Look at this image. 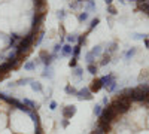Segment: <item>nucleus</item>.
Here are the masks:
<instances>
[{
    "label": "nucleus",
    "instance_id": "obj_1",
    "mask_svg": "<svg viewBox=\"0 0 149 134\" xmlns=\"http://www.w3.org/2000/svg\"><path fill=\"white\" fill-rule=\"evenodd\" d=\"M43 21H45V12H36V14L33 15V18H31V30L39 33Z\"/></svg>",
    "mask_w": 149,
    "mask_h": 134
},
{
    "label": "nucleus",
    "instance_id": "obj_2",
    "mask_svg": "<svg viewBox=\"0 0 149 134\" xmlns=\"http://www.w3.org/2000/svg\"><path fill=\"white\" fill-rule=\"evenodd\" d=\"M74 97H76L79 101H90V100L94 99L93 92L90 91V88H86V87H84L82 90H78V92H76V95H74Z\"/></svg>",
    "mask_w": 149,
    "mask_h": 134
},
{
    "label": "nucleus",
    "instance_id": "obj_3",
    "mask_svg": "<svg viewBox=\"0 0 149 134\" xmlns=\"http://www.w3.org/2000/svg\"><path fill=\"white\" fill-rule=\"evenodd\" d=\"M61 115H63V118H66V119H72L74 115H76V106H73V104L64 106L63 109H61Z\"/></svg>",
    "mask_w": 149,
    "mask_h": 134
},
{
    "label": "nucleus",
    "instance_id": "obj_4",
    "mask_svg": "<svg viewBox=\"0 0 149 134\" xmlns=\"http://www.w3.org/2000/svg\"><path fill=\"white\" fill-rule=\"evenodd\" d=\"M90 91L94 94V92H98L100 90H103V83H102V81H100V78L98 79H93L91 81V85H90Z\"/></svg>",
    "mask_w": 149,
    "mask_h": 134
},
{
    "label": "nucleus",
    "instance_id": "obj_5",
    "mask_svg": "<svg viewBox=\"0 0 149 134\" xmlns=\"http://www.w3.org/2000/svg\"><path fill=\"white\" fill-rule=\"evenodd\" d=\"M72 52H73V45L64 43V45H63V48H61L60 57H72Z\"/></svg>",
    "mask_w": 149,
    "mask_h": 134
},
{
    "label": "nucleus",
    "instance_id": "obj_6",
    "mask_svg": "<svg viewBox=\"0 0 149 134\" xmlns=\"http://www.w3.org/2000/svg\"><path fill=\"white\" fill-rule=\"evenodd\" d=\"M100 81H102V83H103V88H104L106 85H109L110 82L116 81V76L113 75V73H107V75H104V76H102V78H100Z\"/></svg>",
    "mask_w": 149,
    "mask_h": 134
},
{
    "label": "nucleus",
    "instance_id": "obj_7",
    "mask_svg": "<svg viewBox=\"0 0 149 134\" xmlns=\"http://www.w3.org/2000/svg\"><path fill=\"white\" fill-rule=\"evenodd\" d=\"M21 103H22V106H26V107L31 109V110H37V109H39V104L34 103V101H33V100H30V99H22V100H21Z\"/></svg>",
    "mask_w": 149,
    "mask_h": 134
},
{
    "label": "nucleus",
    "instance_id": "obj_8",
    "mask_svg": "<svg viewBox=\"0 0 149 134\" xmlns=\"http://www.w3.org/2000/svg\"><path fill=\"white\" fill-rule=\"evenodd\" d=\"M110 61H112V55L103 51V55H102V60H100V63H98V67H104V66H107V64H109Z\"/></svg>",
    "mask_w": 149,
    "mask_h": 134
},
{
    "label": "nucleus",
    "instance_id": "obj_9",
    "mask_svg": "<svg viewBox=\"0 0 149 134\" xmlns=\"http://www.w3.org/2000/svg\"><path fill=\"white\" fill-rule=\"evenodd\" d=\"M72 76H73V78H76L78 81L84 79V69L79 67V66H76V67L72 70Z\"/></svg>",
    "mask_w": 149,
    "mask_h": 134
},
{
    "label": "nucleus",
    "instance_id": "obj_10",
    "mask_svg": "<svg viewBox=\"0 0 149 134\" xmlns=\"http://www.w3.org/2000/svg\"><path fill=\"white\" fill-rule=\"evenodd\" d=\"M116 51H118V43L116 42H109L107 46H106V49H104V52H107L110 55H113Z\"/></svg>",
    "mask_w": 149,
    "mask_h": 134
},
{
    "label": "nucleus",
    "instance_id": "obj_11",
    "mask_svg": "<svg viewBox=\"0 0 149 134\" xmlns=\"http://www.w3.org/2000/svg\"><path fill=\"white\" fill-rule=\"evenodd\" d=\"M85 6V12H94L97 10V5H95V0H86V3L84 5Z\"/></svg>",
    "mask_w": 149,
    "mask_h": 134
},
{
    "label": "nucleus",
    "instance_id": "obj_12",
    "mask_svg": "<svg viewBox=\"0 0 149 134\" xmlns=\"http://www.w3.org/2000/svg\"><path fill=\"white\" fill-rule=\"evenodd\" d=\"M42 78H45V79H52V78H54V69H52V66H49V67H45V69H43Z\"/></svg>",
    "mask_w": 149,
    "mask_h": 134
},
{
    "label": "nucleus",
    "instance_id": "obj_13",
    "mask_svg": "<svg viewBox=\"0 0 149 134\" xmlns=\"http://www.w3.org/2000/svg\"><path fill=\"white\" fill-rule=\"evenodd\" d=\"M137 51H139V49H137V46H133V48H130V49H127L125 52H124V58H125L127 61H128L130 58H133L136 54H137Z\"/></svg>",
    "mask_w": 149,
    "mask_h": 134
},
{
    "label": "nucleus",
    "instance_id": "obj_14",
    "mask_svg": "<svg viewBox=\"0 0 149 134\" xmlns=\"http://www.w3.org/2000/svg\"><path fill=\"white\" fill-rule=\"evenodd\" d=\"M30 88L34 91V92H43V85L39 82V81H33L30 83Z\"/></svg>",
    "mask_w": 149,
    "mask_h": 134
},
{
    "label": "nucleus",
    "instance_id": "obj_15",
    "mask_svg": "<svg viewBox=\"0 0 149 134\" xmlns=\"http://www.w3.org/2000/svg\"><path fill=\"white\" fill-rule=\"evenodd\" d=\"M78 36H79V34H76V33H73V34H67V36H66V40H67V43L74 46V45L78 43Z\"/></svg>",
    "mask_w": 149,
    "mask_h": 134
},
{
    "label": "nucleus",
    "instance_id": "obj_16",
    "mask_svg": "<svg viewBox=\"0 0 149 134\" xmlns=\"http://www.w3.org/2000/svg\"><path fill=\"white\" fill-rule=\"evenodd\" d=\"M91 52H93V55L97 58V57H102L103 55V46L102 45H95L93 49H91Z\"/></svg>",
    "mask_w": 149,
    "mask_h": 134
},
{
    "label": "nucleus",
    "instance_id": "obj_17",
    "mask_svg": "<svg viewBox=\"0 0 149 134\" xmlns=\"http://www.w3.org/2000/svg\"><path fill=\"white\" fill-rule=\"evenodd\" d=\"M118 85H119V83H118L116 81H113V82H110L109 85H106V87H104V90H106L109 94H112V92H115V91H116Z\"/></svg>",
    "mask_w": 149,
    "mask_h": 134
},
{
    "label": "nucleus",
    "instance_id": "obj_18",
    "mask_svg": "<svg viewBox=\"0 0 149 134\" xmlns=\"http://www.w3.org/2000/svg\"><path fill=\"white\" fill-rule=\"evenodd\" d=\"M33 81H34L33 78H22V79L17 81L15 83H17V87H24V85H30Z\"/></svg>",
    "mask_w": 149,
    "mask_h": 134
},
{
    "label": "nucleus",
    "instance_id": "obj_19",
    "mask_svg": "<svg viewBox=\"0 0 149 134\" xmlns=\"http://www.w3.org/2000/svg\"><path fill=\"white\" fill-rule=\"evenodd\" d=\"M64 92L67 94V95H76V92H78V90L73 87V85H70V83H67L66 87H64Z\"/></svg>",
    "mask_w": 149,
    "mask_h": 134
},
{
    "label": "nucleus",
    "instance_id": "obj_20",
    "mask_svg": "<svg viewBox=\"0 0 149 134\" xmlns=\"http://www.w3.org/2000/svg\"><path fill=\"white\" fill-rule=\"evenodd\" d=\"M137 9L142 10V12H145V14L148 15L149 14V2H140V3H137Z\"/></svg>",
    "mask_w": 149,
    "mask_h": 134
},
{
    "label": "nucleus",
    "instance_id": "obj_21",
    "mask_svg": "<svg viewBox=\"0 0 149 134\" xmlns=\"http://www.w3.org/2000/svg\"><path fill=\"white\" fill-rule=\"evenodd\" d=\"M103 106L100 104V103H97L94 107H93V113H94V116H97V118H100V115H102V112H103Z\"/></svg>",
    "mask_w": 149,
    "mask_h": 134
},
{
    "label": "nucleus",
    "instance_id": "obj_22",
    "mask_svg": "<svg viewBox=\"0 0 149 134\" xmlns=\"http://www.w3.org/2000/svg\"><path fill=\"white\" fill-rule=\"evenodd\" d=\"M86 72L90 73V75H97L98 72V64H86Z\"/></svg>",
    "mask_w": 149,
    "mask_h": 134
},
{
    "label": "nucleus",
    "instance_id": "obj_23",
    "mask_svg": "<svg viewBox=\"0 0 149 134\" xmlns=\"http://www.w3.org/2000/svg\"><path fill=\"white\" fill-rule=\"evenodd\" d=\"M36 36H37V37L34 39V43H33V45H36V46H39V45H40V43L43 42V37H45V31H43V30H40V31L37 33Z\"/></svg>",
    "mask_w": 149,
    "mask_h": 134
},
{
    "label": "nucleus",
    "instance_id": "obj_24",
    "mask_svg": "<svg viewBox=\"0 0 149 134\" xmlns=\"http://www.w3.org/2000/svg\"><path fill=\"white\" fill-rule=\"evenodd\" d=\"M24 70H26V72H33V70H36V64H34V61H31V60H30V61H26V63H24Z\"/></svg>",
    "mask_w": 149,
    "mask_h": 134
},
{
    "label": "nucleus",
    "instance_id": "obj_25",
    "mask_svg": "<svg viewBox=\"0 0 149 134\" xmlns=\"http://www.w3.org/2000/svg\"><path fill=\"white\" fill-rule=\"evenodd\" d=\"M148 79H149V70H142V73L139 75V82L145 83V82H148Z\"/></svg>",
    "mask_w": 149,
    "mask_h": 134
},
{
    "label": "nucleus",
    "instance_id": "obj_26",
    "mask_svg": "<svg viewBox=\"0 0 149 134\" xmlns=\"http://www.w3.org/2000/svg\"><path fill=\"white\" fill-rule=\"evenodd\" d=\"M85 63H86V64H94V63H95V57L93 55L91 51L85 54Z\"/></svg>",
    "mask_w": 149,
    "mask_h": 134
},
{
    "label": "nucleus",
    "instance_id": "obj_27",
    "mask_svg": "<svg viewBox=\"0 0 149 134\" xmlns=\"http://www.w3.org/2000/svg\"><path fill=\"white\" fill-rule=\"evenodd\" d=\"M88 18H90V14H88V12H81V14L78 15V21L79 22H85V21H88Z\"/></svg>",
    "mask_w": 149,
    "mask_h": 134
},
{
    "label": "nucleus",
    "instance_id": "obj_28",
    "mask_svg": "<svg viewBox=\"0 0 149 134\" xmlns=\"http://www.w3.org/2000/svg\"><path fill=\"white\" fill-rule=\"evenodd\" d=\"M98 24H100V18H94V19H91V22H90V27H88V33L90 31H93Z\"/></svg>",
    "mask_w": 149,
    "mask_h": 134
},
{
    "label": "nucleus",
    "instance_id": "obj_29",
    "mask_svg": "<svg viewBox=\"0 0 149 134\" xmlns=\"http://www.w3.org/2000/svg\"><path fill=\"white\" fill-rule=\"evenodd\" d=\"M49 55H51V52H48L46 49H40V51H39V58L42 60V63L45 61V60H46Z\"/></svg>",
    "mask_w": 149,
    "mask_h": 134
},
{
    "label": "nucleus",
    "instance_id": "obj_30",
    "mask_svg": "<svg viewBox=\"0 0 149 134\" xmlns=\"http://www.w3.org/2000/svg\"><path fill=\"white\" fill-rule=\"evenodd\" d=\"M55 15H57V18H58L60 21H63V19L67 17V12H66L64 9H60V10H57V14H55Z\"/></svg>",
    "mask_w": 149,
    "mask_h": 134
},
{
    "label": "nucleus",
    "instance_id": "obj_31",
    "mask_svg": "<svg viewBox=\"0 0 149 134\" xmlns=\"http://www.w3.org/2000/svg\"><path fill=\"white\" fill-rule=\"evenodd\" d=\"M81 48H82V46H79V45H74V46H73V52H72V57H73V58H78V57H79Z\"/></svg>",
    "mask_w": 149,
    "mask_h": 134
},
{
    "label": "nucleus",
    "instance_id": "obj_32",
    "mask_svg": "<svg viewBox=\"0 0 149 134\" xmlns=\"http://www.w3.org/2000/svg\"><path fill=\"white\" fill-rule=\"evenodd\" d=\"M79 6H81V5L76 2V0H70V2H69V8H70L72 10H78Z\"/></svg>",
    "mask_w": 149,
    "mask_h": 134
},
{
    "label": "nucleus",
    "instance_id": "obj_33",
    "mask_svg": "<svg viewBox=\"0 0 149 134\" xmlns=\"http://www.w3.org/2000/svg\"><path fill=\"white\" fill-rule=\"evenodd\" d=\"M107 14H109L110 17H115V15L118 14V12H116V8H115L113 5H109V6H107Z\"/></svg>",
    "mask_w": 149,
    "mask_h": 134
},
{
    "label": "nucleus",
    "instance_id": "obj_34",
    "mask_svg": "<svg viewBox=\"0 0 149 134\" xmlns=\"http://www.w3.org/2000/svg\"><path fill=\"white\" fill-rule=\"evenodd\" d=\"M131 37L134 39V40H143L145 37H148V34H140V33H134Z\"/></svg>",
    "mask_w": 149,
    "mask_h": 134
},
{
    "label": "nucleus",
    "instance_id": "obj_35",
    "mask_svg": "<svg viewBox=\"0 0 149 134\" xmlns=\"http://www.w3.org/2000/svg\"><path fill=\"white\" fill-rule=\"evenodd\" d=\"M85 42H86V34H79V36H78V43H76V45L82 46Z\"/></svg>",
    "mask_w": 149,
    "mask_h": 134
},
{
    "label": "nucleus",
    "instance_id": "obj_36",
    "mask_svg": "<svg viewBox=\"0 0 149 134\" xmlns=\"http://www.w3.org/2000/svg\"><path fill=\"white\" fill-rule=\"evenodd\" d=\"M10 37L14 39L15 42H21V39L24 37V36H22V34H19V33H12V34H10Z\"/></svg>",
    "mask_w": 149,
    "mask_h": 134
},
{
    "label": "nucleus",
    "instance_id": "obj_37",
    "mask_svg": "<svg viewBox=\"0 0 149 134\" xmlns=\"http://www.w3.org/2000/svg\"><path fill=\"white\" fill-rule=\"evenodd\" d=\"M78 66V58H70V61H69V67L70 69H74V67H76Z\"/></svg>",
    "mask_w": 149,
    "mask_h": 134
},
{
    "label": "nucleus",
    "instance_id": "obj_38",
    "mask_svg": "<svg viewBox=\"0 0 149 134\" xmlns=\"http://www.w3.org/2000/svg\"><path fill=\"white\" fill-rule=\"evenodd\" d=\"M60 124H61V127H63V128H67V127H69V124H70V119L63 118V119H60Z\"/></svg>",
    "mask_w": 149,
    "mask_h": 134
},
{
    "label": "nucleus",
    "instance_id": "obj_39",
    "mask_svg": "<svg viewBox=\"0 0 149 134\" xmlns=\"http://www.w3.org/2000/svg\"><path fill=\"white\" fill-rule=\"evenodd\" d=\"M109 103H110V100H109V97L106 95V97H103V100H102L100 104H102L103 107H106V106H109Z\"/></svg>",
    "mask_w": 149,
    "mask_h": 134
},
{
    "label": "nucleus",
    "instance_id": "obj_40",
    "mask_svg": "<svg viewBox=\"0 0 149 134\" xmlns=\"http://www.w3.org/2000/svg\"><path fill=\"white\" fill-rule=\"evenodd\" d=\"M57 101H54V100H51V101H49V109H51V110H55V109H57Z\"/></svg>",
    "mask_w": 149,
    "mask_h": 134
},
{
    "label": "nucleus",
    "instance_id": "obj_41",
    "mask_svg": "<svg viewBox=\"0 0 149 134\" xmlns=\"http://www.w3.org/2000/svg\"><path fill=\"white\" fill-rule=\"evenodd\" d=\"M34 64H36V67H37V66H43V63H42V60H40L39 57H37V58L34 60Z\"/></svg>",
    "mask_w": 149,
    "mask_h": 134
},
{
    "label": "nucleus",
    "instance_id": "obj_42",
    "mask_svg": "<svg viewBox=\"0 0 149 134\" xmlns=\"http://www.w3.org/2000/svg\"><path fill=\"white\" fill-rule=\"evenodd\" d=\"M143 43H145V48L148 49V48H149V39H148V37H145V39H143Z\"/></svg>",
    "mask_w": 149,
    "mask_h": 134
},
{
    "label": "nucleus",
    "instance_id": "obj_43",
    "mask_svg": "<svg viewBox=\"0 0 149 134\" xmlns=\"http://www.w3.org/2000/svg\"><path fill=\"white\" fill-rule=\"evenodd\" d=\"M104 3L109 6V5H112V3H113V0H104Z\"/></svg>",
    "mask_w": 149,
    "mask_h": 134
},
{
    "label": "nucleus",
    "instance_id": "obj_44",
    "mask_svg": "<svg viewBox=\"0 0 149 134\" xmlns=\"http://www.w3.org/2000/svg\"><path fill=\"white\" fill-rule=\"evenodd\" d=\"M76 2H78L79 5H85V3H86V0H76Z\"/></svg>",
    "mask_w": 149,
    "mask_h": 134
}]
</instances>
